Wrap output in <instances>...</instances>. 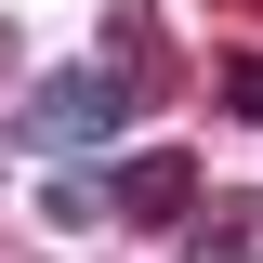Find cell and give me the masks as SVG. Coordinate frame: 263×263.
I'll list each match as a JSON object with an SVG mask.
<instances>
[{
    "label": "cell",
    "mask_w": 263,
    "mask_h": 263,
    "mask_svg": "<svg viewBox=\"0 0 263 263\" xmlns=\"http://www.w3.org/2000/svg\"><path fill=\"white\" fill-rule=\"evenodd\" d=\"M224 105H237V119H263V53H237V66H224Z\"/></svg>",
    "instance_id": "6"
},
{
    "label": "cell",
    "mask_w": 263,
    "mask_h": 263,
    "mask_svg": "<svg viewBox=\"0 0 263 263\" xmlns=\"http://www.w3.org/2000/svg\"><path fill=\"white\" fill-rule=\"evenodd\" d=\"M132 105H145V92H132L119 66H66V79L27 92V145H92V132H119Z\"/></svg>",
    "instance_id": "1"
},
{
    "label": "cell",
    "mask_w": 263,
    "mask_h": 263,
    "mask_svg": "<svg viewBox=\"0 0 263 263\" xmlns=\"http://www.w3.org/2000/svg\"><path fill=\"white\" fill-rule=\"evenodd\" d=\"M184 211H197V171H184V158H132V171H119V224H158V237H171Z\"/></svg>",
    "instance_id": "3"
},
{
    "label": "cell",
    "mask_w": 263,
    "mask_h": 263,
    "mask_svg": "<svg viewBox=\"0 0 263 263\" xmlns=\"http://www.w3.org/2000/svg\"><path fill=\"white\" fill-rule=\"evenodd\" d=\"M184 263H263V197H197L184 224H171Z\"/></svg>",
    "instance_id": "2"
},
{
    "label": "cell",
    "mask_w": 263,
    "mask_h": 263,
    "mask_svg": "<svg viewBox=\"0 0 263 263\" xmlns=\"http://www.w3.org/2000/svg\"><path fill=\"white\" fill-rule=\"evenodd\" d=\"M40 211L79 237V224H105V211H119V184H92V171H53V184H40Z\"/></svg>",
    "instance_id": "5"
},
{
    "label": "cell",
    "mask_w": 263,
    "mask_h": 263,
    "mask_svg": "<svg viewBox=\"0 0 263 263\" xmlns=\"http://www.w3.org/2000/svg\"><path fill=\"white\" fill-rule=\"evenodd\" d=\"M119 79H132L145 105L171 92V53H158V13H145V0H119Z\"/></svg>",
    "instance_id": "4"
},
{
    "label": "cell",
    "mask_w": 263,
    "mask_h": 263,
    "mask_svg": "<svg viewBox=\"0 0 263 263\" xmlns=\"http://www.w3.org/2000/svg\"><path fill=\"white\" fill-rule=\"evenodd\" d=\"M224 13H263V0H224Z\"/></svg>",
    "instance_id": "7"
}]
</instances>
